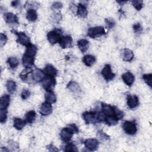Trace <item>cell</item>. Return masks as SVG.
<instances>
[{
  "mask_svg": "<svg viewBox=\"0 0 152 152\" xmlns=\"http://www.w3.org/2000/svg\"><path fill=\"white\" fill-rule=\"evenodd\" d=\"M78 133V128L74 124H69L66 127L64 128L60 132V137L65 142H68L74 134Z\"/></svg>",
  "mask_w": 152,
  "mask_h": 152,
  "instance_id": "obj_1",
  "label": "cell"
},
{
  "mask_svg": "<svg viewBox=\"0 0 152 152\" xmlns=\"http://www.w3.org/2000/svg\"><path fill=\"white\" fill-rule=\"evenodd\" d=\"M62 37V30L60 28H55L50 31L47 34V38L48 41L52 45H55L59 42Z\"/></svg>",
  "mask_w": 152,
  "mask_h": 152,
  "instance_id": "obj_2",
  "label": "cell"
},
{
  "mask_svg": "<svg viewBox=\"0 0 152 152\" xmlns=\"http://www.w3.org/2000/svg\"><path fill=\"white\" fill-rule=\"evenodd\" d=\"M122 128L126 134L131 135H134L137 131V124L135 121H125L122 123Z\"/></svg>",
  "mask_w": 152,
  "mask_h": 152,
  "instance_id": "obj_3",
  "label": "cell"
},
{
  "mask_svg": "<svg viewBox=\"0 0 152 152\" xmlns=\"http://www.w3.org/2000/svg\"><path fill=\"white\" fill-rule=\"evenodd\" d=\"M106 34L104 28L102 26H97L94 27H90L87 31V35L93 39H95L100 37Z\"/></svg>",
  "mask_w": 152,
  "mask_h": 152,
  "instance_id": "obj_4",
  "label": "cell"
},
{
  "mask_svg": "<svg viewBox=\"0 0 152 152\" xmlns=\"http://www.w3.org/2000/svg\"><path fill=\"white\" fill-rule=\"evenodd\" d=\"M101 109H102L101 112L103 114V115L104 116V118L109 116H116V113H115L116 107L115 106H112L110 104H106L104 103H102Z\"/></svg>",
  "mask_w": 152,
  "mask_h": 152,
  "instance_id": "obj_5",
  "label": "cell"
},
{
  "mask_svg": "<svg viewBox=\"0 0 152 152\" xmlns=\"http://www.w3.org/2000/svg\"><path fill=\"white\" fill-rule=\"evenodd\" d=\"M56 84V80L55 77H52L49 76H46L42 80V86L46 90H52V89L55 87Z\"/></svg>",
  "mask_w": 152,
  "mask_h": 152,
  "instance_id": "obj_6",
  "label": "cell"
},
{
  "mask_svg": "<svg viewBox=\"0 0 152 152\" xmlns=\"http://www.w3.org/2000/svg\"><path fill=\"white\" fill-rule=\"evenodd\" d=\"M82 117L87 124L99 122L97 118V113L95 112H85L83 113Z\"/></svg>",
  "mask_w": 152,
  "mask_h": 152,
  "instance_id": "obj_7",
  "label": "cell"
},
{
  "mask_svg": "<svg viewBox=\"0 0 152 152\" xmlns=\"http://www.w3.org/2000/svg\"><path fill=\"white\" fill-rule=\"evenodd\" d=\"M14 33H15L17 36V39L16 40V42L18 43H20L26 46H27L28 45L31 44V42L29 37L27 36L25 33L17 32L16 31H14Z\"/></svg>",
  "mask_w": 152,
  "mask_h": 152,
  "instance_id": "obj_8",
  "label": "cell"
},
{
  "mask_svg": "<svg viewBox=\"0 0 152 152\" xmlns=\"http://www.w3.org/2000/svg\"><path fill=\"white\" fill-rule=\"evenodd\" d=\"M101 73L104 79L107 81L112 80L115 77V74L112 71L111 66L109 64H106L104 65Z\"/></svg>",
  "mask_w": 152,
  "mask_h": 152,
  "instance_id": "obj_9",
  "label": "cell"
},
{
  "mask_svg": "<svg viewBox=\"0 0 152 152\" xmlns=\"http://www.w3.org/2000/svg\"><path fill=\"white\" fill-rule=\"evenodd\" d=\"M59 43L62 49L70 48L72 45V38L70 35L62 36L60 39Z\"/></svg>",
  "mask_w": 152,
  "mask_h": 152,
  "instance_id": "obj_10",
  "label": "cell"
},
{
  "mask_svg": "<svg viewBox=\"0 0 152 152\" xmlns=\"http://www.w3.org/2000/svg\"><path fill=\"white\" fill-rule=\"evenodd\" d=\"M126 103L129 108L134 109L139 104L138 97L136 95L128 94L126 97Z\"/></svg>",
  "mask_w": 152,
  "mask_h": 152,
  "instance_id": "obj_11",
  "label": "cell"
},
{
  "mask_svg": "<svg viewBox=\"0 0 152 152\" xmlns=\"http://www.w3.org/2000/svg\"><path fill=\"white\" fill-rule=\"evenodd\" d=\"M99 142L94 138H88L84 141L85 147L90 151H95L99 147Z\"/></svg>",
  "mask_w": 152,
  "mask_h": 152,
  "instance_id": "obj_12",
  "label": "cell"
},
{
  "mask_svg": "<svg viewBox=\"0 0 152 152\" xmlns=\"http://www.w3.org/2000/svg\"><path fill=\"white\" fill-rule=\"evenodd\" d=\"M52 112V106L48 102L43 103L40 107V113L42 116H47Z\"/></svg>",
  "mask_w": 152,
  "mask_h": 152,
  "instance_id": "obj_13",
  "label": "cell"
},
{
  "mask_svg": "<svg viewBox=\"0 0 152 152\" xmlns=\"http://www.w3.org/2000/svg\"><path fill=\"white\" fill-rule=\"evenodd\" d=\"M122 79L124 81V82L128 86H131L135 80V77L130 71H128L122 75Z\"/></svg>",
  "mask_w": 152,
  "mask_h": 152,
  "instance_id": "obj_14",
  "label": "cell"
},
{
  "mask_svg": "<svg viewBox=\"0 0 152 152\" xmlns=\"http://www.w3.org/2000/svg\"><path fill=\"white\" fill-rule=\"evenodd\" d=\"M45 77V74L43 71L36 68L33 71L32 78L33 80L36 82L42 81Z\"/></svg>",
  "mask_w": 152,
  "mask_h": 152,
  "instance_id": "obj_15",
  "label": "cell"
},
{
  "mask_svg": "<svg viewBox=\"0 0 152 152\" xmlns=\"http://www.w3.org/2000/svg\"><path fill=\"white\" fill-rule=\"evenodd\" d=\"M45 75L47 76L55 77L58 74L57 69L52 64H47L43 70Z\"/></svg>",
  "mask_w": 152,
  "mask_h": 152,
  "instance_id": "obj_16",
  "label": "cell"
},
{
  "mask_svg": "<svg viewBox=\"0 0 152 152\" xmlns=\"http://www.w3.org/2000/svg\"><path fill=\"white\" fill-rule=\"evenodd\" d=\"M4 19L8 24H19L17 16L12 12L5 13L4 14Z\"/></svg>",
  "mask_w": 152,
  "mask_h": 152,
  "instance_id": "obj_17",
  "label": "cell"
},
{
  "mask_svg": "<svg viewBox=\"0 0 152 152\" xmlns=\"http://www.w3.org/2000/svg\"><path fill=\"white\" fill-rule=\"evenodd\" d=\"M121 56L123 61L126 62H131L134 58V53L129 49H124L121 52Z\"/></svg>",
  "mask_w": 152,
  "mask_h": 152,
  "instance_id": "obj_18",
  "label": "cell"
},
{
  "mask_svg": "<svg viewBox=\"0 0 152 152\" xmlns=\"http://www.w3.org/2000/svg\"><path fill=\"white\" fill-rule=\"evenodd\" d=\"M88 14V11L86 5L80 3L77 8V15L81 18H86Z\"/></svg>",
  "mask_w": 152,
  "mask_h": 152,
  "instance_id": "obj_19",
  "label": "cell"
},
{
  "mask_svg": "<svg viewBox=\"0 0 152 152\" xmlns=\"http://www.w3.org/2000/svg\"><path fill=\"white\" fill-rule=\"evenodd\" d=\"M37 47L35 45H32L31 43L29 45H28L27 46H26V49L25 53L24 54H25L26 55L30 57L35 58V56L37 53Z\"/></svg>",
  "mask_w": 152,
  "mask_h": 152,
  "instance_id": "obj_20",
  "label": "cell"
},
{
  "mask_svg": "<svg viewBox=\"0 0 152 152\" xmlns=\"http://www.w3.org/2000/svg\"><path fill=\"white\" fill-rule=\"evenodd\" d=\"M34 58H35L30 57L24 54L22 58V62L23 65L26 68H31V66L34 65Z\"/></svg>",
  "mask_w": 152,
  "mask_h": 152,
  "instance_id": "obj_21",
  "label": "cell"
},
{
  "mask_svg": "<svg viewBox=\"0 0 152 152\" xmlns=\"http://www.w3.org/2000/svg\"><path fill=\"white\" fill-rule=\"evenodd\" d=\"M10 103V97L8 94L3 95L0 99V109H7Z\"/></svg>",
  "mask_w": 152,
  "mask_h": 152,
  "instance_id": "obj_22",
  "label": "cell"
},
{
  "mask_svg": "<svg viewBox=\"0 0 152 152\" xmlns=\"http://www.w3.org/2000/svg\"><path fill=\"white\" fill-rule=\"evenodd\" d=\"M45 98L46 102L49 103H54L56 101V97L52 90H48L45 94Z\"/></svg>",
  "mask_w": 152,
  "mask_h": 152,
  "instance_id": "obj_23",
  "label": "cell"
},
{
  "mask_svg": "<svg viewBox=\"0 0 152 152\" xmlns=\"http://www.w3.org/2000/svg\"><path fill=\"white\" fill-rule=\"evenodd\" d=\"M77 45L81 52L82 53H84L88 49L89 42L86 39H82L77 42Z\"/></svg>",
  "mask_w": 152,
  "mask_h": 152,
  "instance_id": "obj_24",
  "label": "cell"
},
{
  "mask_svg": "<svg viewBox=\"0 0 152 152\" xmlns=\"http://www.w3.org/2000/svg\"><path fill=\"white\" fill-rule=\"evenodd\" d=\"M26 122L21 118H14L13 120V126L17 130H21L26 125Z\"/></svg>",
  "mask_w": 152,
  "mask_h": 152,
  "instance_id": "obj_25",
  "label": "cell"
},
{
  "mask_svg": "<svg viewBox=\"0 0 152 152\" xmlns=\"http://www.w3.org/2000/svg\"><path fill=\"white\" fill-rule=\"evenodd\" d=\"M33 72L32 69L31 68H25L21 72L20 74V78L24 82H27V81L30 80L29 78V75L30 74Z\"/></svg>",
  "mask_w": 152,
  "mask_h": 152,
  "instance_id": "obj_26",
  "label": "cell"
},
{
  "mask_svg": "<svg viewBox=\"0 0 152 152\" xmlns=\"http://www.w3.org/2000/svg\"><path fill=\"white\" fill-rule=\"evenodd\" d=\"M27 19L31 22L35 21L37 18V13L34 9H28L26 12Z\"/></svg>",
  "mask_w": 152,
  "mask_h": 152,
  "instance_id": "obj_27",
  "label": "cell"
},
{
  "mask_svg": "<svg viewBox=\"0 0 152 152\" xmlns=\"http://www.w3.org/2000/svg\"><path fill=\"white\" fill-rule=\"evenodd\" d=\"M66 88L69 90L71 92L77 93L81 91V88L79 86V84L73 81H70L66 86Z\"/></svg>",
  "mask_w": 152,
  "mask_h": 152,
  "instance_id": "obj_28",
  "label": "cell"
},
{
  "mask_svg": "<svg viewBox=\"0 0 152 152\" xmlns=\"http://www.w3.org/2000/svg\"><path fill=\"white\" fill-rule=\"evenodd\" d=\"M83 63L87 66H91L96 62V58L91 55H86L83 58Z\"/></svg>",
  "mask_w": 152,
  "mask_h": 152,
  "instance_id": "obj_29",
  "label": "cell"
},
{
  "mask_svg": "<svg viewBox=\"0 0 152 152\" xmlns=\"http://www.w3.org/2000/svg\"><path fill=\"white\" fill-rule=\"evenodd\" d=\"M36 113L34 110H30L28 112L26 113V116H25V118H26V121L27 123L29 124H32L34 122L35 119H36Z\"/></svg>",
  "mask_w": 152,
  "mask_h": 152,
  "instance_id": "obj_30",
  "label": "cell"
},
{
  "mask_svg": "<svg viewBox=\"0 0 152 152\" xmlns=\"http://www.w3.org/2000/svg\"><path fill=\"white\" fill-rule=\"evenodd\" d=\"M118 118L115 116H106L104 119V122L109 126H114L118 124Z\"/></svg>",
  "mask_w": 152,
  "mask_h": 152,
  "instance_id": "obj_31",
  "label": "cell"
},
{
  "mask_svg": "<svg viewBox=\"0 0 152 152\" xmlns=\"http://www.w3.org/2000/svg\"><path fill=\"white\" fill-rule=\"evenodd\" d=\"M7 89L9 93L12 94L14 93L17 88L16 83L12 80H8L6 83Z\"/></svg>",
  "mask_w": 152,
  "mask_h": 152,
  "instance_id": "obj_32",
  "label": "cell"
},
{
  "mask_svg": "<svg viewBox=\"0 0 152 152\" xmlns=\"http://www.w3.org/2000/svg\"><path fill=\"white\" fill-rule=\"evenodd\" d=\"M7 62L10 68H11V69L16 68L19 64V61H18V59H17V58L14 57V56L8 58V59L7 61Z\"/></svg>",
  "mask_w": 152,
  "mask_h": 152,
  "instance_id": "obj_33",
  "label": "cell"
},
{
  "mask_svg": "<svg viewBox=\"0 0 152 152\" xmlns=\"http://www.w3.org/2000/svg\"><path fill=\"white\" fill-rule=\"evenodd\" d=\"M97 137L101 141H105L109 140L110 137L102 130H99L97 132Z\"/></svg>",
  "mask_w": 152,
  "mask_h": 152,
  "instance_id": "obj_34",
  "label": "cell"
},
{
  "mask_svg": "<svg viewBox=\"0 0 152 152\" xmlns=\"http://www.w3.org/2000/svg\"><path fill=\"white\" fill-rule=\"evenodd\" d=\"M131 3L137 11L141 10L143 7V1L141 0H134L131 1Z\"/></svg>",
  "mask_w": 152,
  "mask_h": 152,
  "instance_id": "obj_35",
  "label": "cell"
},
{
  "mask_svg": "<svg viewBox=\"0 0 152 152\" xmlns=\"http://www.w3.org/2000/svg\"><path fill=\"white\" fill-rule=\"evenodd\" d=\"M7 109H0V122L3 124L6 122L7 119Z\"/></svg>",
  "mask_w": 152,
  "mask_h": 152,
  "instance_id": "obj_36",
  "label": "cell"
},
{
  "mask_svg": "<svg viewBox=\"0 0 152 152\" xmlns=\"http://www.w3.org/2000/svg\"><path fill=\"white\" fill-rule=\"evenodd\" d=\"M104 22L106 25V27L107 29H111L115 25V21L113 19L111 18H106L104 19Z\"/></svg>",
  "mask_w": 152,
  "mask_h": 152,
  "instance_id": "obj_37",
  "label": "cell"
},
{
  "mask_svg": "<svg viewBox=\"0 0 152 152\" xmlns=\"http://www.w3.org/2000/svg\"><path fill=\"white\" fill-rule=\"evenodd\" d=\"M65 151H77V147L72 142H68L65 147Z\"/></svg>",
  "mask_w": 152,
  "mask_h": 152,
  "instance_id": "obj_38",
  "label": "cell"
},
{
  "mask_svg": "<svg viewBox=\"0 0 152 152\" xmlns=\"http://www.w3.org/2000/svg\"><path fill=\"white\" fill-rule=\"evenodd\" d=\"M151 74H145L142 75V78L144 82L150 87H151Z\"/></svg>",
  "mask_w": 152,
  "mask_h": 152,
  "instance_id": "obj_39",
  "label": "cell"
},
{
  "mask_svg": "<svg viewBox=\"0 0 152 152\" xmlns=\"http://www.w3.org/2000/svg\"><path fill=\"white\" fill-rule=\"evenodd\" d=\"M132 28H133V30H134V32L135 33H137V34L141 33L142 30H143L142 27L141 26V25L139 23H137L134 24L132 26Z\"/></svg>",
  "mask_w": 152,
  "mask_h": 152,
  "instance_id": "obj_40",
  "label": "cell"
},
{
  "mask_svg": "<svg viewBox=\"0 0 152 152\" xmlns=\"http://www.w3.org/2000/svg\"><path fill=\"white\" fill-rule=\"evenodd\" d=\"M31 94V93L30 91L28 89H24L23 90L21 94V99L23 100H26V99H27L30 96Z\"/></svg>",
  "mask_w": 152,
  "mask_h": 152,
  "instance_id": "obj_41",
  "label": "cell"
},
{
  "mask_svg": "<svg viewBox=\"0 0 152 152\" xmlns=\"http://www.w3.org/2000/svg\"><path fill=\"white\" fill-rule=\"evenodd\" d=\"M62 3L59 1H56L52 4V9L53 10H59L62 8Z\"/></svg>",
  "mask_w": 152,
  "mask_h": 152,
  "instance_id": "obj_42",
  "label": "cell"
},
{
  "mask_svg": "<svg viewBox=\"0 0 152 152\" xmlns=\"http://www.w3.org/2000/svg\"><path fill=\"white\" fill-rule=\"evenodd\" d=\"M7 40H8L7 36L5 34L1 33V34H0V45H1V47H2L4 45H5V43H7Z\"/></svg>",
  "mask_w": 152,
  "mask_h": 152,
  "instance_id": "obj_43",
  "label": "cell"
},
{
  "mask_svg": "<svg viewBox=\"0 0 152 152\" xmlns=\"http://www.w3.org/2000/svg\"><path fill=\"white\" fill-rule=\"evenodd\" d=\"M55 15H53V20L54 21H55L56 23H58L59 21H60L62 18V17H61V13L60 12H56L55 14H54Z\"/></svg>",
  "mask_w": 152,
  "mask_h": 152,
  "instance_id": "obj_44",
  "label": "cell"
},
{
  "mask_svg": "<svg viewBox=\"0 0 152 152\" xmlns=\"http://www.w3.org/2000/svg\"><path fill=\"white\" fill-rule=\"evenodd\" d=\"M47 148L48 149L49 151H58V150L57 149V148H56L53 144H49L47 146Z\"/></svg>",
  "mask_w": 152,
  "mask_h": 152,
  "instance_id": "obj_45",
  "label": "cell"
},
{
  "mask_svg": "<svg viewBox=\"0 0 152 152\" xmlns=\"http://www.w3.org/2000/svg\"><path fill=\"white\" fill-rule=\"evenodd\" d=\"M20 2L19 1H14L12 2H11V5L13 7H17L20 5Z\"/></svg>",
  "mask_w": 152,
  "mask_h": 152,
  "instance_id": "obj_46",
  "label": "cell"
},
{
  "mask_svg": "<svg viewBox=\"0 0 152 152\" xmlns=\"http://www.w3.org/2000/svg\"><path fill=\"white\" fill-rule=\"evenodd\" d=\"M116 2H118L120 5H124V4H125V3H126L127 2V1H116Z\"/></svg>",
  "mask_w": 152,
  "mask_h": 152,
  "instance_id": "obj_47",
  "label": "cell"
}]
</instances>
